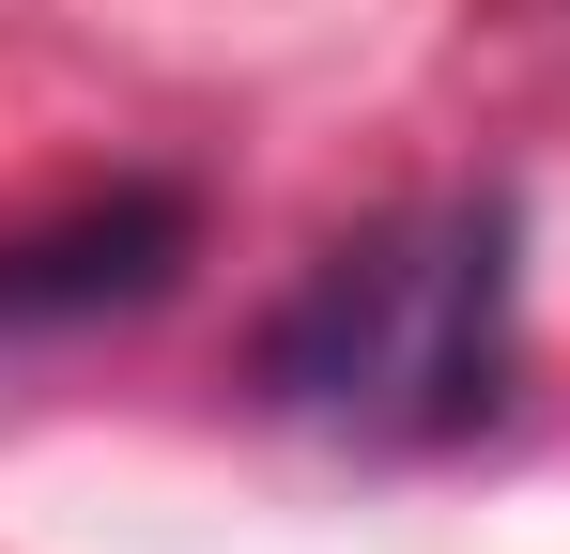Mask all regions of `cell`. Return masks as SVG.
Returning a JSON list of instances; mask_svg holds the SVG:
<instances>
[{
    "mask_svg": "<svg viewBox=\"0 0 570 554\" xmlns=\"http://www.w3.org/2000/svg\"><path fill=\"white\" fill-rule=\"evenodd\" d=\"M509 200H416L371 216L355 247L293 277V308L263 324V400L293 432H340V447H463L509 416V369H524V263H509Z\"/></svg>",
    "mask_w": 570,
    "mask_h": 554,
    "instance_id": "cell-1",
    "label": "cell"
},
{
    "mask_svg": "<svg viewBox=\"0 0 570 554\" xmlns=\"http://www.w3.org/2000/svg\"><path fill=\"white\" fill-rule=\"evenodd\" d=\"M186 231L200 216L170 200V185H124V200H78V216H47V231H16V247H0V339L155 308V293L186 277Z\"/></svg>",
    "mask_w": 570,
    "mask_h": 554,
    "instance_id": "cell-2",
    "label": "cell"
}]
</instances>
